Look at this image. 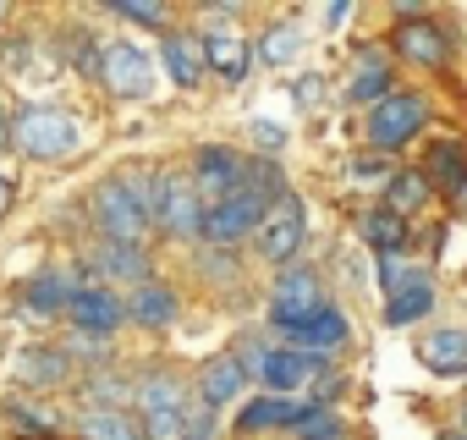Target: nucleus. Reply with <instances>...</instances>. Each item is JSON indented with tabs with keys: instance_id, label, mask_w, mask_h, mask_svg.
<instances>
[{
	"instance_id": "f257e3e1",
	"label": "nucleus",
	"mask_w": 467,
	"mask_h": 440,
	"mask_svg": "<svg viewBox=\"0 0 467 440\" xmlns=\"http://www.w3.org/2000/svg\"><path fill=\"white\" fill-rule=\"evenodd\" d=\"M78 116H67V110H56V105H28L17 121H12V143H17V154H28V160H61V154H72L78 149Z\"/></svg>"
},
{
	"instance_id": "f03ea898",
	"label": "nucleus",
	"mask_w": 467,
	"mask_h": 440,
	"mask_svg": "<svg viewBox=\"0 0 467 440\" xmlns=\"http://www.w3.org/2000/svg\"><path fill=\"white\" fill-rule=\"evenodd\" d=\"M94 220L110 243H138L149 232V215H143V204L132 198L127 182H99L94 187Z\"/></svg>"
},
{
	"instance_id": "7ed1b4c3",
	"label": "nucleus",
	"mask_w": 467,
	"mask_h": 440,
	"mask_svg": "<svg viewBox=\"0 0 467 440\" xmlns=\"http://www.w3.org/2000/svg\"><path fill=\"white\" fill-rule=\"evenodd\" d=\"M423 121H429V110H423L418 94H390V100L374 105V116H368V143H374V149H401L407 138H418Z\"/></svg>"
},
{
	"instance_id": "20e7f679",
	"label": "nucleus",
	"mask_w": 467,
	"mask_h": 440,
	"mask_svg": "<svg viewBox=\"0 0 467 440\" xmlns=\"http://www.w3.org/2000/svg\"><path fill=\"white\" fill-rule=\"evenodd\" d=\"M275 204H265V198H254V193H231L225 204H214L209 215H203V237L209 243H237V237H248L254 226H265V215H270Z\"/></svg>"
},
{
	"instance_id": "39448f33",
	"label": "nucleus",
	"mask_w": 467,
	"mask_h": 440,
	"mask_svg": "<svg viewBox=\"0 0 467 440\" xmlns=\"http://www.w3.org/2000/svg\"><path fill=\"white\" fill-rule=\"evenodd\" d=\"M243 171H248V160H243V154H231V149L209 143V149H198L192 187H198V198L214 209V204H225L231 193H243Z\"/></svg>"
},
{
	"instance_id": "423d86ee",
	"label": "nucleus",
	"mask_w": 467,
	"mask_h": 440,
	"mask_svg": "<svg viewBox=\"0 0 467 440\" xmlns=\"http://www.w3.org/2000/svg\"><path fill=\"white\" fill-rule=\"evenodd\" d=\"M325 309H330V303L319 298V281H314V276H303V270H292V276L281 281V292H275L270 320H275L281 330H292V336H297V330H303L308 320H319Z\"/></svg>"
},
{
	"instance_id": "0eeeda50",
	"label": "nucleus",
	"mask_w": 467,
	"mask_h": 440,
	"mask_svg": "<svg viewBox=\"0 0 467 440\" xmlns=\"http://www.w3.org/2000/svg\"><path fill=\"white\" fill-rule=\"evenodd\" d=\"M203 215H209V204L198 198V187H192L187 176H165L160 226H165L171 237H198V232H203Z\"/></svg>"
},
{
	"instance_id": "6e6552de",
	"label": "nucleus",
	"mask_w": 467,
	"mask_h": 440,
	"mask_svg": "<svg viewBox=\"0 0 467 440\" xmlns=\"http://www.w3.org/2000/svg\"><path fill=\"white\" fill-rule=\"evenodd\" d=\"M259 248H265V259H275V265H286V259L303 248V204H297L292 193L265 215V226H259Z\"/></svg>"
},
{
	"instance_id": "1a4fd4ad",
	"label": "nucleus",
	"mask_w": 467,
	"mask_h": 440,
	"mask_svg": "<svg viewBox=\"0 0 467 440\" xmlns=\"http://www.w3.org/2000/svg\"><path fill=\"white\" fill-rule=\"evenodd\" d=\"M99 78H105V89H110V94L138 100V94H149L154 67H149V56H143V50H132V45H110V50L99 56Z\"/></svg>"
},
{
	"instance_id": "9d476101",
	"label": "nucleus",
	"mask_w": 467,
	"mask_h": 440,
	"mask_svg": "<svg viewBox=\"0 0 467 440\" xmlns=\"http://www.w3.org/2000/svg\"><path fill=\"white\" fill-rule=\"evenodd\" d=\"M396 50L407 56V61H423V67H440L445 56H451V39L434 28V23H423V17H407L401 28H396Z\"/></svg>"
},
{
	"instance_id": "9b49d317",
	"label": "nucleus",
	"mask_w": 467,
	"mask_h": 440,
	"mask_svg": "<svg viewBox=\"0 0 467 440\" xmlns=\"http://www.w3.org/2000/svg\"><path fill=\"white\" fill-rule=\"evenodd\" d=\"M243 385H248L243 358H209L203 363V380H198V396H203V407H225Z\"/></svg>"
},
{
	"instance_id": "f8f14e48",
	"label": "nucleus",
	"mask_w": 467,
	"mask_h": 440,
	"mask_svg": "<svg viewBox=\"0 0 467 440\" xmlns=\"http://www.w3.org/2000/svg\"><path fill=\"white\" fill-rule=\"evenodd\" d=\"M121 320H132V314H127V303H116L110 292H78V298H72V325H83V330H94V336L116 330Z\"/></svg>"
},
{
	"instance_id": "ddd939ff",
	"label": "nucleus",
	"mask_w": 467,
	"mask_h": 440,
	"mask_svg": "<svg viewBox=\"0 0 467 440\" xmlns=\"http://www.w3.org/2000/svg\"><path fill=\"white\" fill-rule=\"evenodd\" d=\"M160 56H165V72L182 83V89H198V78H203V39H187V34H171L165 45H160Z\"/></svg>"
},
{
	"instance_id": "4468645a",
	"label": "nucleus",
	"mask_w": 467,
	"mask_h": 440,
	"mask_svg": "<svg viewBox=\"0 0 467 440\" xmlns=\"http://www.w3.org/2000/svg\"><path fill=\"white\" fill-rule=\"evenodd\" d=\"M203 61H209L214 72H225V78H243V72H248V45H243V34H231V28L203 34Z\"/></svg>"
},
{
	"instance_id": "2eb2a0df",
	"label": "nucleus",
	"mask_w": 467,
	"mask_h": 440,
	"mask_svg": "<svg viewBox=\"0 0 467 440\" xmlns=\"http://www.w3.org/2000/svg\"><path fill=\"white\" fill-rule=\"evenodd\" d=\"M94 265H99V276H110V281H143L149 276V259L132 248V243H105L99 254H94ZM149 287V281H143Z\"/></svg>"
},
{
	"instance_id": "dca6fc26",
	"label": "nucleus",
	"mask_w": 467,
	"mask_h": 440,
	"mask_svg": "<svg viewBox=\"0 0 467 440\" xmlns=\"http://www.w3.org/2000/svg\"><path fill=\"white\" fill-rule=\"evenodd\" d=\"M127 314H132L138 325L160 330V325H171V320H176V292H171V287H138V292H132V303H127Z\"/></svg>"
},
{
	"instance_id": "f3484780",
	"label": "nucleus",
	"mask_w": 467,
	"mask_h": 440,
	"mask_svg": "<svg viewBox=\"0 0 467 440\" xmlns=\"http://www.w3.org/2000/svg\"><path fill=\"white\" fill-rule=\"evenodd\" d=\"M308 374H314V358H308V352H292V347H286V352H270V358H265V385H270V391H297Z\"/></svg>"
},
{
	"instance_id": "a211bd4d",
	"label": "nucleus",
	"mask_w": 467,
	"mask_h": 440,
	"mask_svg": "<svg viewBox=\"0 0 467 440\" xmlns=\"http://www.w3.org/2000/svg\"><path fill=\"white\" fill-rule=\"evenodd\" d=\"M423 171H429V182H440L445 193H462V187H467V154H462V143H434Z\"/></svg>"
},
{
	"instance_id": "6ab92c4d",
	"label": "nucleus",
	"mask_w": 467,
	"mask_h": 440,
	"mask_svg": "<svg viewBox=\"0 0 467 440\" xmlns=\"http://www.w3.org/2000/svg\"><path fill=\"white\" fill-rule=\"evenodd\" d=\"M423 363L445 369V374H467V336L462 330H434L423 341Z\"/></svg>"
},
{
	"instance_id": "aec40b11",
	"label": "nucleus",
	"mask_w": 467,
	"mask_h": 440,
	"mask_svg": "<svg viewBox=\"0 0 467 440\" xmlns=\"http://www.w3.org/2000/svg\"><path fill=\"white\" fill-rule=\"evenodd\" d=\"M347 94H352L358 105H363V100H379V105L390 100V72H385V61H379L374 50L358 56V72H352V89H347Z\"/></svg>"
},
{
	"instance_id": "412c9836",
	"label": "nucleus",
	"mask_w": 467,
	"mask_h": 440,
	"mask_svg": "<svg viewBox=\"0 0 467 440\" xmlns=\"http://www.w3.org/2000/svg\"><path fill=\"white\" fill-rule=\"evenodd\" d=\"M72 298H78V281L72 276H34L28 281V303L39 309V314H56V309H72Z\"/></svg>"
},
{
	"instance_id": "4be33fe9",
	"label": "nucleus",
	"mask_w": 467,
	"mask_h": 440,
	"mask_svg": "<svg viewBox=\"0 0 467 440\" xmlns=\"http://www.w3.org/2000/svg\"><path fill=\"white\" fill-rule=\"evenodd\" d=\"M237 424H243V435L275 429V424H303V407H292V402H281V396H265V402H248Z\"/></svg>"
},
{
	"instance_id": "5701e85b",
	"label": "nucleus",
	"mask_w": 467,
	"mask_h": 440,
	"mask_svg": "<svg viewBox=\"0 0 467 440\" xmlns=\"http://www.w3.org/2000/svg\"><path fill=\"white\" fill-rule=\"evenodd\" d=\"M83 435H88V440H149V435H143V424H138V418H127V413H116V407L88 413V418H83Z\"/></svg>"
},
{
	"instance_id": "b1692460",
	"label": "nucleus",
	"mask_w": 467,
	"mask_h": 440,
	"mask_svg": "<svg viewBox=\"0 0 467 440\" xmlns=\"http://www.w3.org/2000/svg\"><path fill=\"white\" fill-rule=\"evenodd\" d=\"M429 309H434V287H429V281H412L407 292H396V298H390L385 325H412V320H423Z\"/></svg>"
},
{
	"instance_id": "393cba45",
	"label": "nucleus",
	"mask_w": 467,
	"mask_h": 440,
	"mask_svg": "<svg viewBox=\"0 0 467 440\" xmlns=\"http://www.w3.org/2000/svg\"><path fill=\"white\" fill-rule=\"evenodd\" d=\"M292 341H297V347H308V352H314V347H319V352H330V347H341V341H347V320H341L336 309H325V314H319V320H308Z\"/></svg>"
},
{
	"instance_id": "a878e982",
	"label": "nucleus",
	"mask_w": 467,
	"mask_h": 440,
	"mask_svg": "<svg viewBox=\"0 0 467 440\" xmlns=\"http://www.w3.org/2000/svg\"><path fill=\"white\" fill-rule=\"evenodd\" d=\"M423 198H429V176H418V171H401V176L390 182V193H385V209L407 220L412 209H423Z\"/></svg>"
},
{
	"instance_id": "bb28decb",
	"label": "nucleus",
	"mask_w": 467,
	"mask_h": 440,
	"mask_svg": "<svg viewBox=\"0 0 467 440\" xmlns=\"http://www.w3.org/2000/svg\"><path fill=\"white\" fill-rule=\"evenodd\" d=\"M363 237H368L379 254H396V248L407 243V220H401V215H390V209H374V215L363 220Z\"/></svg>"
},
{
	"instance_id": "cd10ccee",
	"label": "nucleus",
	"mask_w": 467,
	"mask_h": 440,
	"mask_svg": "<svg viewBox=\"0 0 467 440\" xmlns=\"http://www.w3.org/2000/svg\"><path fill=\"white\" fill-rule=\"evenodd\" d=\"M138 396H143V413H182V385L171 374H149Z\"/></svg>"
},
{
	"instance_id": "c85d7f7f",
	"label": "nucleus",
	"mask_w": 467,
	"mask_h": 440,
	"mask_svg": "<svg viewBox=\"0 0 467 440\" xmlns=\"http://www.w3.org/2000/svg\"><path fill=\"white\" fill-rule=\"evenodd\" d=\"M297 440H341V418H330V413H303Z\"/></svg>"
},
{
	"instance_id": "c756f323",
	"label": "nucleus",
	"mask_w": 467,
	"mask_h": 440,
	"mask_svg": "<svg viewBox=\"0 0 467 440\" xmlns=\"http://www.w3.org/2000/svg\"><path fill=\"white\" fill-rule=\"evenodd\" d=\"M143 435L149 440H176V435H187V424H182V413H149L143 418Z\"/></svg>"
},
{
	"instance_id": "7c9ffc66",
	"label": "nucleus",
	"mask_w": 467,
	"mask_h": 440,
	"mask_svg": "<svg viewBox=\"0 0 467 440\" xmlns=\"http://www.w3.org/2000/svg\"><path fill=\"white\" fill-rule=\"evenodd\" d=\"M286 56H297V28H275V34H265V61H286Z\"/></svg>"
},
{
	"instance_id": "2f4dec72",
	"label": "nucleus",
	"mask_w": 467,
	"mask_h": 440,
	"mask_svg": "<svg viewBox=\"0 0 467 440\" xmlns=\"http://www.w3.org/2000/svg\"><path fill=\"white\" fill-rule=\"evenodd\" d=\"M116 12H121V17H132V23H165V6H138V0H121Z\"/></svg>"
},
{
	"instance_id": "473e14b6",
	"label": "nucleus",
	"mask_w": 467,
	"mask_h": 440,
	"mask_svg": "<svg viewBox=\"0 0 467 440\" xmlns=\"http://www.w3.org/2000/svg\"><path fill=\"white\" fill-rule=\"evenodd\" d=\"M254 138H259L265 149H281V143H286V132H281L275 121H254Z\"/></svg>"
},
{
	"instance_id": "72a5a7b5",
	"label": "nucleus",
	"mask_w": 467,
	"mask_h": 440,
	"mask_svg": "<svg viewBox=\"0 0 467 440\" xmlns=\"http://www.w3.org/2000/svg\"><path fill=\"white\" fill-rule=\"evenodd\" d=\"M209 435H214V424H209V407H203V413L187 418V435H182V440H209Z\"/></svg>"
},
{
	"instance_id": "f704fd0d",
	"label": "nucleus",
	"mask_w": 467,
	"mask_h": 440,
	"mask_svg": "<svg viewBox=\"0 0 467 440\" xmlns=\"http://www.w3.org/2000/svg\"><path fill=\"white\" fill-rule=\"evenodd\" d=\"M6 198H12V193H6V182H0V215H6Z\"/></svg>"
},
{
	"instance_id": "c9c22d12",
	"label": "nucleus",
	"mask_w": 467,
	"mask_h": 440,
	"mask_svg": "<svg viewBox=\"0 0 467 440\" xmlns=\"http://www.w3.org/2000/svg\"><path fill=\"white\" fill-rule=\"evenodd\" d=\"M6 138H12V127H6V116H0V143H6Z\"/></svg>"
},
{
	"instance_id": "e433bc0d",
	"label": "nucleus",
	"mask_w": 467,
	"mask_h": 440,
	"mask_svg": "<svg viewBox=\"0 0 467 440\" xmlns=\"http://www.w3.org/2000/svg\"><path fill=\"white\" fill-rule=\"evenodd\" d=\"M462 198H467V187H462Z\"/></svg>"
}]
</instances>
